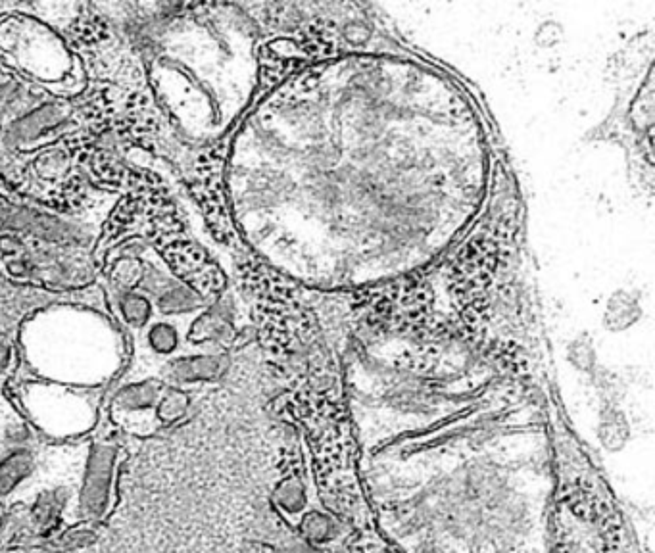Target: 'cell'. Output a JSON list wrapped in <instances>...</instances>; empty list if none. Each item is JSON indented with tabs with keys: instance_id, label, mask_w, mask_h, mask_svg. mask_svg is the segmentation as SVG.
Segmentation results:
<instances>
[{
	"instance_id": "cell-1",
	"label": "cell",
	"mask_w": 655,
	"mask_h": 553,
	"mask_svg": "<svg viewBox=\"0 0 655 553\" xmlns=\"http://www.w3.org/2000/svg\"><path fill=\"white\" fill-rule=\"evenodd\" d=\"M118 454L120 448L116 442H95L91 446L77 498V515L81 521H98L110 509Z\"/></svg>"
},
{
	"instance_id": "cell-4",
	"label": "cell",
	"mask_w": 655,
	"mask_h": 553,
	"mask_svg": "<svg viewBox=\"0 0 655 553\" xmlns=\"http://www.w3.org/2000/svg\"><path fill=\"white\" fill-rule=\"evenodd\" d=\"M35 456L31 450L20 448L0 461V502L14 494L35 473Z\"/></svg>"
},
{
	"instance_id": "cell-9",
	"label": "cell",
	"mask_w": 655,
	"mask_h": 553,
	"mask_svg": "<svg viewBox=\"0 0 655 553\" xmlns=\"http://www.w3.org/2000/svg\"><path fill=\"white\" fill-rule=\"evenodd\" d=\"M4 521H6V509H4V504L0 502V529H2Z\"/></svg>"
},
{
	"instance_id": "cell-2",
	"label": "cell",
	"mask_w": 655,
	"mask_h": 553,
	"mask_svg": "<svg viewBox=\"0 0 655 553\" xmlns=\"http://www.w3.org/2000/svg\"><path fill=\"white\" fill-rule=\"evenodd\" d=\"M164 390H166V385L152 381V379L143 381V383L123 386L114 398L112 409L116 415H123V417L148 415V413L154 415V411L162 400Z\"/></svg>"
},
{
	"instance_id": "cell-7",
	"label": "cell",
	"mask_w": 655,
	"mask_h": 553,
	"mask_svg": "<svg viewBox=\"0 0 655 553\" xmlns=\"http://www.w3.org/2000/svg\"><path fill=\"white\" fill-rule=\"evenodd\" d=\"M122 306L123 317L129 325L133 327H145L148 317H150V304L145 296L129 292L125 294L120 302Z\"/></svg>"
},
{
	"instance_id": "cell-6",
	"label": "cell",
	"mask_w": 655,
	"mask_h": 553,
	"mask_svg": "<svg viewBox=\"0 0 655 553\" xmlns=\"http://www.w3.org/2000/svg\"><path fill=\"white\" fill-rule=\"evenodd\" d=\"M148 346L158 356H171L179 346V331L171 323H156L148 331Z\"/></svg>"
},
{
	"instance_id": "cell-5",
	"label": "cell",
	"mask_w": 655,
	"mask_h": 553,
	"mask_svg": "<svg viewBox=\"0 0 655 553\" xmlns=\"http://www.w3.org/2000/svg\"><path fill=\"white\" fill-rule=\"evenodd\" d=\"M187 408H189V396L179 388L166 386L162 400L154 411V421L160 425H171L187 413Z\"/></svg>"
},
{
	"instance_id": "cell-8",
	"label": "cell",
	"mask_w": 655,
	"mask_h": 553,
	"mask_svg": "<svg viewBox=\"0 0 655 553\" xmlns=\"http://www.w3.org/2000/svg\"><path fill=\"white\" fill-rule=\"evenodd\" d=\"M195 304V296L185 289H173L164 292L160 298V310L164 313H179L191 310Z\"/></svg>"
},
{
	"instance_id": "cell-3",
	"label": "cell",
	"mask_w": 655,
	"mask_h": 553,
	"mask_svg": "<svg viewBox=\"0 0 655 553\" xmlns=\"http://www.w3.org/2000/svg\"><path fill=\"white\" fill-rule=\"evenodd\" d=\"M223 369L218 356H189L166 363L164 377L173 385H195L216 379Z\"/></svg>"
}]
</instances>
